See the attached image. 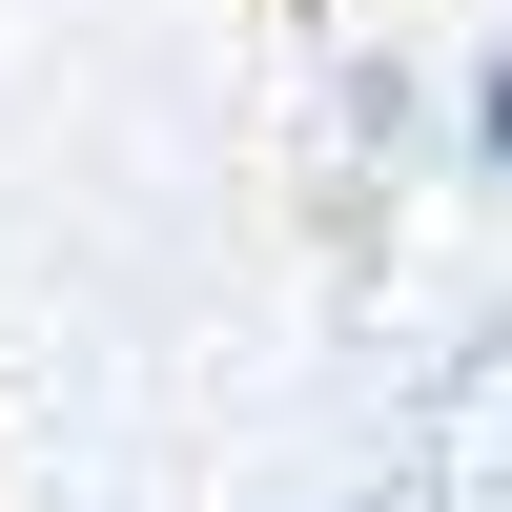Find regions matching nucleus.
Here are the masks:
<instances>
[{"instance_id":"nucleus-1","label":"nucleus","mask_w":512,"mask_h":512,"mask_svg":"<svg viewBox=\"0 0 512 512\" xmlns=\"http://www.w3.org/2000/svg\"><path fill=\"white\" fill-rule=\"evenodd\" d=\"M410 144H431V82H410V62H349V164H410Z\"/></svg>"},{"instance_id":"nucleus-2","label":"nucleus","mask_w":512,"mask_h":512,"mask_svg":"<svg viewBox=\"0 0 512 512\" xmlns=\"http://www.w3.org/2000/svg\"><path fill=\"white\" fill-rule=\"evenodd\" d=\"M431 144H451V164H472V185H512V41H492V62H472V82H451V123H431Z\"/></svg>"}]
</instances>
